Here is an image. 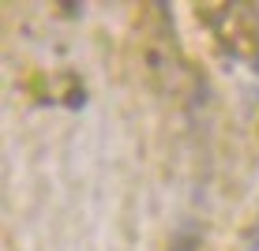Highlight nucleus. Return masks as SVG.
Instances as JSON below:
<instances>
[{"label": "nucleus", "mask_w": 259, "mask_h": 251, "mask_svg": "<svg viewBox=\"0 0 259 251\" xmlns=\"http://www.w3.org/2000/svg\"><path fill=\"white\" fill-rule=\"evenodd\" d=\"M207 30L214 34L226 53H233L244 64H259V12L252 4H214V8H195Z\"/></svg>", "instance_id": "obj_1"}, {"label": "nucleus", "mask_w": 259, "mask_h": 251, "mask_svg": "<svg viewBox=\"0 0 259 251\" xmlns=\"http://www.w3.org/2000/svg\"><path fill=\"white\" fill-rule=\"evenodd\" d=\"M139 57H143V71H147L158 86L173 83V75L181 71V53L173 45L165 15L158 19V26H147V19L139 23Z\"/></svg>", "instance_id": "obj_2"}]
</instances>
